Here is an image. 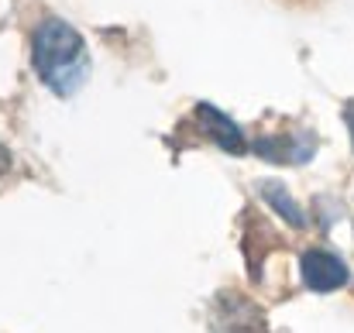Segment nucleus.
I'll return each instance as SVG.
<instances>
[{"label": "nucleus", "mask_w": 354, "mask_h": 333, "mask_svg": "<svg viewBox=\"0 0 354 333\" xmlns=\"http://www.w3.org/2000/svg\"><path fill=\"white\" fill-rule=\"evenodd\" d=\"M344 117H348V127H351V141H354V107L344 113Z\"/></svg>", "instance_id": "nucleus-7"}, {"label": "nucleus", "mask_w": 354, "mask_h": 333, "mask_svg": "<svg viewBox=\"0 0 354 333\" xmlns=\"http://www.w3.org/2000/svg\"><path fill=\"white\" fill-rule=\"evenodd\" d=\"M299 272H303L306 289H313V292H334V289L348 285V265L330 251H306L299 258Z\"/></svg>", "instance_id": "nucleus-2"}, {"label": "nucleus", "mask_w": 354, "mask_h": 333, "mask_svg": "<svg viewBox=\"0 0 354 333\" xmlns=\"http://www.w3.org/2000/svg\"><path fill=\"white\" fill-rule=\"evenodd\" d=\"M217 333H265L258 306L244 299H227L217 313Z\"/></svg>", "instance_id": "nucleus-4"}, {"label": "nucleus", "mask_w": 354, "mask_h": 333, "mask_svg": "<svg viewBox=\"0 0 354 333\" xmlns=\"http://www.w3.org/2000/svg\"><path fill=\"white\" fill-rule=\"evenodd\" d=\"M31 62H35L38 79L59 97H73L83 86L86 73H90L86 41L62 17H45L35 28V35H31Z\"/></svg>", "instance_id": "nucleus-1"}, {"label": "nucleus", "mask_w": 354, "mask_h": 333, "mask_svg": "<svg viewBox=\"0 0 354 333\" xmlns=\"http://www.w3.org/2000/svg\"><path fill=\"white\" fill-rule=\"evenodd\" d=\"M261 193H265V200L272 203V210H279V213H282V220H289L292 227H303L306 217H303V210L296 207V200L286 193V186H279V182H265V186H261Z\"/></svg>", "instance_id": "nucleus-5"}, {"label": "nucleus", "mask_w": 354, "mask_h": 333, "mask_svg": "<svg viewBox=\"0 0 354 333\" xmlns=\"http://www.w3.org/2000/svg\"><path fill=\"white\" fill-rule=\"evenodd\" d=\"M196 120H200L203 134L214 137V144H221L224 151H231V155L248 151V141H244L241 127H237L227 113H221L217 107H210V104H200V107H196Z\"/></svg>", "instance_id": "nucleus-3"}, {"label": "nucleus", "mask_w": 354, "mask_h": 333, "mask_svg": "<svg viewBox=\"0 0 354 333\" xmlns=\"http://www.w3.org/2000/svg\"><path fill=\"white\" fill-rule=\"evenodd\" d=\"M3 169H7V151H3V144H0V175H3Z\"/></svg>", "instance_id": "nucleus-6"}]
</instances>
